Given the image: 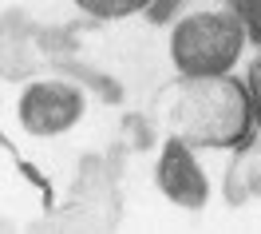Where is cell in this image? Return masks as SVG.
Returning <instances> with one entry per match:
<instances>
[{
    "instance_id": "6da1fadb",
    "label": "cell",
    "mask_w": 261,
    "mask_h": 234,
    "mask_svg": "<svg viewBox=\"0 0 261 234\" xmlns=\"http://www.w3.org/2000/svg\"><path fill=\"white\" fill-rule=\"evenodd\" d=\"M166 135H178L198 151H245L257 139V111L245 76H178L163 100Z\"/></svg>"
},
{
    "instance_id": "7a4b0ae2",
    "label": "cell",
    "mask_w": 261,
    "mask_h": 234,
    "mask_svg": "<svg viewBox=\"0 0 261 234\" xmlns=\"http://www.w3.org/2000/svg\"><path fill=\"white\" fill-rule=\"evenodd\" d=\"M253 28L233 8H198L174 20L170 28V64L178 76H229L249 52Z\"/></svg>"
},
{
    "instance_id": "3957f363",
    "label": "cell",
    "mask_w": 261,
    "mask_h": 234,
    "mask_svg": "<svg viewBox=\"0 0 261 234\" xmlns=\"http://www.w3.org/2000/svg\"><path fill=\"white\" fill-rule=\"evenodd\" d=\"M83 111H87V96L71 80H32L20 87L16 100V123L32 139L67 135L83 119Z\"/></svg>"
},
{
    "instance_id": "277c9868",
    "label": "cell",
    "mask_w": 261,
    "mask_h": 234,
    "mask_svg": "<svg viewBox=\"0 0 261 234\" xmlns=\"http://www.w3.org/2000/svg\"><path fill=\"white\" fill-rule=\"evenodd\" d=\"M154 186L178 210H206L210 206V175L198 163V147L178 135H166L154 159Z\"/></svg>"
},
{
    "instance_id": "5b68a950",
    "label": "cell",
    "mask_w": 261,
    "mask_h": 234,
    "mask_svg": "<svg viewBox=\"0 0 261 234\" xmlns=\"http://www.w3.org/2000/svg\"><path fill=\"white\" fill-rule=\"evenodd\" d=\"M249 195H261V151H253V143L245 151H233V163H229V171H226L229 206L245 202Z\"/></svg>"
},
{
    "instance_id": "8992f818",
    "label": "cell",
    "mask_w": 261,
    "mask_h": 234,
    "mask_svg": "<svg viewBox=\"0 0 261 234\" xmlns=\"http://www.w3.org/2000/svg\"><path fill=\"white\" fill-rule=\"evenodd\" d=\"M87 20H99V24H115V20H130L139 12H150L154 0H71Z\"/></svg>"
},
{
    "instance_id": "52a82bcc",
    "label": "cell",
    "mask_w": 261,
    "mask_h": 234,
    "mask_svg": "<svg viewBox=\"0 0 261 234\" xmlns=\"http://www.w3.org/2000/svg\"><path fill=\"white\" fill-rule=\"evenodd\" d=\"M245 84H249V96H253L257 131H261V56H249V64H245Z\"/></svg>"
},
{
    "instance_id": "ba28073f",
    "label": "cell",
    "mask_w": 261,
    "mask_h": 234,
    "mask_svg": "<svg viewBox=\"0 0 261 234\" xmlns=\"http://www.w3.org/2000/svg\"><path fill=\"white\" fill-rule=\"evenodd\" d=\"M253 40H257V48H261V16H257V24H253Z\"/></svg>"
}]
</instances>
